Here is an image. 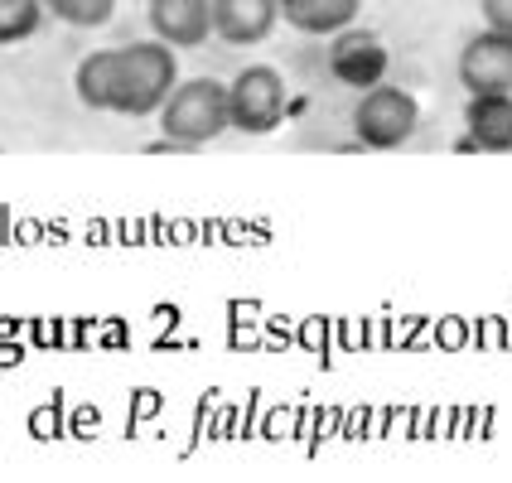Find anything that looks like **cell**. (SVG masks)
I'll use <instances>...</instances> for the list:
<instances>
[{"label":"cell","instance_id":"14","mask_svg":"<svg viewBox=\"0 0 512 483\" xmlns=\"http://www.w3.org/2000/svg\"><path fill=\"white\" fill-rule=\"evenodd\" d=\"M484 10V25L498 29V34H512V0H479Z\"/></svg>","mask_w":512,"mask_h":483},{"label":"cell","instance_id":"16","mask_svg":"<svg viewBox=\"0 0 512 483\" xmlns=\"http://www.w3.org/2000/svg\"><path fill=\"white\" fill-rule=\"evenodd\" d=\"M44 5H49V10H54V5H58V0H44Z\"/></svg>","mask_w":512,"mask_h":483},{"label":"cell","instance_id":"6","mask_svg":"<svg viewBox=\"0 0 512 483\" xmlns=\"http://www.w3.org/2000/svg\"><path fill=\"white\" fill-rule=\"evenodd\" d=\"M459 83L464 92H512V34H474L459 49Z\"/></svg>","mask_w":512,"mask_h":483},{"label":"cell","instance_id":"5","mask_svg":"<svg viewBox=\"0 0 512 483\" xmlns=\"http://www.w3.org/2000/svg\"><path fill=\"white\" fill-rule=\"evenodd\" d=\"M329 68H334V78L343 87H358V92H368L387 78V68H392V54H387V44L372 34V29H339L334 34V49H329Z\"/></svg>","mask_w":512,"mask_h":483},{"label":"cell","instance_id":"1","mask_svg":"<svg viewBox=\"0 0 512 483\" xmlns=\"http://www.w3.org/2000/svg\"><path fill=\"white\" fill-rule=\"evenodd\" d=\"M179 83L174 49L165 39H136L116 49V116H155Z\"/></svg>","mask_w":512,"mask_h":483},{"label":"cell","instance_id":"10","mask_svg":"<svg viewBox=\"0 0 512 483\" xmlns=\"http://www.w3.org/2000/svg\"><path fill=\"white\" fill-rule=\"evenodd\" d=\"M73 87L92 112H112L116 107V49H92L73 73Z\"/></svg>","mask_w":512,"mask_h":483},{"label":"cell","instance_id":"4","mask_svg":"<svg viewBox=\"0 0 512 483\" xmlns=\"http://www.w3.org/2000/svg\"><path fill=\"white\" fill-rule=\"evenodd\" d=\"M290 102H285V78L276 68L256 63V68H242L228 83V121L232 131L242 136H271L285 121Z\"/></svg>","mask_w":512,"mask_h":483},{"label":"cell","instance_id":"2","mask_svg":"<svg viewBox=\"0 0 512 483\" xmlns=\"http://www.w3.org/2000/svg\"><path fill=\"white\" fill-rule=\"evenodd\" d=\"M160 131L179 141L184 150H199V145L218 141L223 131H232L228 121V83L218 78H184L174 83V92L160 107Z\"/></svg>","mask_w":512,"mask_h":483},{"label":"cell","instance_id":"12","mask_svg":"<svg viewBox=\"0 0 512 483\" xmlns=\"http://www.w3.org/2000/svg\"><path fill=\"white\" fill-rule=\"evenodd\" d=\"M44 0H0V49L25 44L44 29Z\"/></svg>","mask_w":512,"mask_h":483},{"label":"cell","instance_id":"3","mask_svg":"<svg viewBox=\"0 0 512 483\" xmlns=\"http://www.w3.org/2000/svg\"><path fill=\"white\" fill-rule=\"evenodd\" d=\"M416 121H421V107H416V97L406 87L377 83L353 107V136L368 150H397V145L411 141Z\"/></svg>","mask_w":512,"mask_h":483},{"label":"cell","instance_id":"13","mask_svg":"<svg viewBox=\"0 0 512 483\" xmlns=\"http://www.w3.org/2000/svg\"><path fill=\"white\" fill-rule=\"evenodd\" d=\"M54 15L78 29H102L116 15V0H58Z\"/></svg>","mask_w":512,"mask_h":483},{"label":"cell","instance_id":"7","mask_svg":"<svg viewBox=\"0 0 512 483\" xmlns=\"http://www.w3.org/2000/svg\"><path fill=\"white\" fill-rule=\"evenodd\" d=\"M208 5H213V34L232 49H252L281 25L276 0H208Z\"/></svg>","mask_w":512,"mask_h":483},{"label":"cell","instance_id":"8","mask_svg":"<svg viewBox=\"0 0 512 483\" xmlns=\"http://www.w3.org/2000/svg\"><path fill=\"white\" fill-rule=\"evenodd\" d=\"M464 150H512V92H469L464 107Z\"/></svg>","mask_w":512,"mask_h":483},{"label":"cell","instance_id":"15","mask_svg":"<svg viewBox=\"0 0 512 483\" xmlns=\"http://www.w3.org/2000/svg\"><path fill=\"white\" fill-rule=\"evenodd\" d=\"M276 5H281V20H285V15H295V10H300L305 0H276Z\"/></svg>","mask_w":512,"mask_h":483},{"label":"cell","instance_id":"9","mask_svg":"<svg viewBox=\"0 0 512 483\" xmlns=\"http://www.w3.org/2000/svg\"><path fill=\"white\" fill-rule=\"evenodd\" d=\"M150 29L170 49H199L213 34V5L208 0H150Z\"/></svg>","mask_w":512,"mask_h":483},{"label":"cell","instance_id":"11","mask_svg":"<svg viewBox=\"0 0 512 483\" xmlns=\"http://www.w3.org/2000/svg\"><path fill=\"white\" fill-rule=\"evenodd\" d=\"M363 0H305L295 15H285V25H295L300 34H339L358 20Z\"/></svg>","mask_w":512,"mask_h":483}]
</instances>
